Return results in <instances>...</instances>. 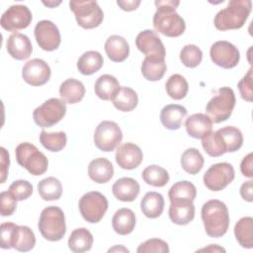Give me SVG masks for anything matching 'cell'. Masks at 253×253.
Instances as JSON below:
<instances>
[{
	"mask_svg": "<svg viewBox=\"0 0 253 253\" xmlns=\"http://www.w3.org/2000/svg\"><path fill=\"white\" fill-rule=\"evenodd\" d=\"M157 10L153 16V27L156 32L170 38H176L186 30L184 19L176 12L179 1H155Z\"/></svg>",
	"mask_w": 253,
	"mask_h": 253,
	"instance_id": "obj_1",
	"label": "cell"
},
{
	"mask_svg": "<svg viewBox=\"0 0 253 253\" xmlns=\"http://www.w3.org/2000/svg\"><path fill=\"white\" fill-rule=\"evenodd\" d=\"M202 220L210 237L223 236L229 226V213L225 204L219 200H210L202 207Z\"/></svg>",
	"mask_w": 253,
	"mask_h": 253,
	"instance_id": "obj_2",
	"label": "cell"
},
{
	"mask_svg": "<svg viewBox=\"0 0 253 253\" xmlns=\"http://www.w3.org/2000/svg\"><path fill=\"white\" fill-rule=\"evenodd\" d=\"M251 9L252 2L250 0H230L227 6L215 15L214 27L219 31L240 29L248 19Z\"/></svg>",
	"mask_w": 253,
	"mask_h": 253,
	"instance_id": "obj_3",
	"label": "cell"
},
{
	"mask_svg": "<svg viewBox=\"0 0 253 253\" xmlns=\"http://www.w3.org/2000/svg\"><path fill=\"white\" fill-rule=\"evenodd\" d=\"M0 228L2 249L15 248L20 252H28L35 247L36 236L30 227L4 222Z\"/></svg>",
	"mask_w": 253,
	"mask_h": 253,
	"instance_id": "obj_4",
	"label": "cell"
},
{
	"mask_svg": "<svg viewBox=\"0 0 253 253\" xmlns=\"http://www.w3.org/2000/svg\"><path fill=\"white\" fill-rule=\"evenodd\" d=\"M38 227L42 236L48 241L62 239L66 232L63 211L53 206L44 208L41 212Z\"/></svg>",
	"mask_w": 253,
	"mask_h": 253,
	"instance_id": "obj_5",
	"label": "cell"
},
{
	"mask_svg": "<svg viewBox=\"0 0 253 253\" xmlns=\"http://www.w3.org/2000/svg\"><path fill=\"white\" fill-rule=\"evenodd\" d=\"M15 155L18 164L34 176L42 175L47 170L46 156L30 142L20 143L15 149Z\"/></svg>",
	"mask_w": 253,
	"mask_h": 253,
	"instance_id": "obj_6",
	"label": "cell"
},
{
	"mask_svg": "<svg viewBox=\"0 0 253 253\" xmlns=\"http://www.w3.org/2000/svg\"><path fill=\"white\" fill-rule=\"evenodd\" d=\"M235 94L229 87H221L206 106L207 116L214 124L226 121L235 107Z\"/></svg>",
	"mask_w": 253,
	"mask_h": 253,
	"instance_id": "obj_7",
	"label": "cell"
},
{
	"mask_svg": "<svg viewBox=\"0 0 253 253\" xmlns=\"http://www.w3.org/2000/svg\"><path fill=\"white\" fill-rule=\"evenodd\" d=\"M66 114V103L58 98H50L35 109L34 122L40 127H50L59 123Z\"/></svg>",
	"mask_w": 253,
	"mask_h": 253,
	"instance_id": "obj_8",
	"label": "cell"
},
{
	"mask_svg": "<svg viewBox=\"0 0 253 253\" xmlns=\"http://www.w3.org/2000/svg\"><path fill=\"white\" fill-rule=\"evenodd\" d=\"M109 203L107 198L97 191L84 194L78 203L82 217L90 223L99 222L105 215Z\"/></svg>",
	"mask_w": 253,
	"mask_h": 253,
	"instance_id": "obj_9",
	"label": "cell"
},
{
	"mask_svg": "<svg viewBox=\"0 0 253 253\" xmlns=\"http://www.w3.org/2000/svg\"><path fill=\"white\" fill-rule=\"evenodd\" d=\"M69 7L83 29L97 28L103 22L104 13L96 1H70Z\"/></svg>",
	"mask_w": 253,
	"mask_h": 253,
	"instance_id": "obj_10",
	"label": "cell"
},
{
	"mask_svg": "<svg viewBox=\"0 0 253 253\" xmlns=\"http://www.w3.org/2000/svg\"><path fill=\"white\" fill-rule=\"evenodd\" d=\"M123 139L119 125L113 121L101 122L94 132V143L98 149L105 152L115 150Z\"/></svg>",
	"mask_w": 253,
	"mask_h": 253,
	"instance_id": "obj_11",
	"label": "cell"
},
{
	"mask_svg": "<svg viewBox=\"0 0 253 253\" xmlns=\"http://www.w3.org/2000/svg\"><path fill=\"white\" fill-rule=\"evenodd\" d=\"M234 176L233 166L227 162H221L211 165L204 174L203 180L209 190L218 192L229 185L233 181Z\"/></svg>",
	"mask_w": 253,
	"mask_h": 253,
	"instance_id": "obj_12",
	"label": "cell"
},
{
	"mask_svg": "<svg viewBox=\"0 0 253 253\" xmlns=\"http://www.w3.org/2000/svg\"><path fill=\"white\" fill-rule=\"evenodd\" d=\"M33 20L30 9L25 5H12L1 16V27L8 32H17L30 26Z\"/></svg>",
	"mask_w": 253,
	"mask_h": 253,
	"instance_id": "obj_13",
	"label": "cell"
},
{
	"mask_svg": "<svg viewBox=\"0 0 253 253\" xmlns=\"http://www.w3.org/2000/svg\"><path fill=\"white\" fill-rule=\"evenodd\" d=\"M210 55L213 63L225 69L235 67L240 59L238 48L226 41L215 42L211 46Z\"/></svg>",
	"mask_w": 253,
	"mask_h": 253,
	"instance_id": "obj_14",
	"label": "cell"
},
{
	"mask_svg": "<svg viewBox=\"0 0 253 253\" xmlns=\"http://www.w3.org/2000/svg\"><path fill=\"white\" fill-rule=\"evenodd\" d=\"M135 44L145 57L152 59H165L166 50L156 32L152 30H144L140 32L136 36Z\"/></svg>",
	"mask_w": 253,
	"mask_h": 253,
	"instance_id": "obj_15",
	"label": "cell"
},
{
	"mask_svg": "<svg viewBox=\"0 0 253 253\" xmlns=\"http://www.w3.org/2000/svg\"><path fill=\"white\" fill-rule=\"evenodd\" d=\"M34 32L36 41L42 49L52 51L58 48L61 37L58 28L51 21L42 20L38 22Z\"/></svg>",
	"mask_w": 253,
	"mask_h": 253,
	"instance_id": "obj_16",
	"label": "cell"
},
{
	"mask_svg": "<svg viewBox=\"0 0 253 253\" xmlns=\"http://www.w3.org/2000/svg\"><path fill=\"white\" fill-rule=\"evenodd\" d=\"M51 71L49 65L42 59L34 58L29 60L22 69L24 81L32 86L44 85L50 78Z\"/></svg>",
	"mask_w": 253,
	"mask_h": 253,
	"instance_id": "obj_17",
	"label": "cell"
},
{
	"mask_svg": "<svg viewBox=\"0 0 253 253\" xmlns=\"http://www.w3.org/2000/svg\"><path fill=\"white\" fill-rule=\"evenodd\" d=\"M143 154L140 147L132 142H126L120 146L116 151V162L126 170H132L140 165Z\"/></svg>",
	"mask_w": 253,
	"mask_h": 253,
	"instance_id": "obj_18",
	"label": "cell"
},
{
	"mask_svg": "<svg viewBox=\"0 0 253 253\" xmlns=\"http://www.w3.org/2000/svg\"><path fill=\"white\" fill-rule=\"evenodd\" d=\"M6 48L8 53L17 60H25L29 58L33 51V45L30 39L21 33H14L8 38Z\"/></svg>",
	"mask_w": 253,
	"mask_h": 253,
	"instance_id": "obj_19",
	"label": "cell"
},
{
	"mask_svg": "<svg viewBox=\"0 0 253 253\" xmlns=\"http://www.w3.org/2000/svg\"><path fill=\"white\" fill-rule=\"evenodd\" d=\"M187 133L197 139L206 137L212 130V122L206 114L198 113L191 115L185 122Z\"/></svg>",
	"mask_w": 253,
	"mask_h": 253,
	"instance_id": "obj_20",
	"label": "cell"
},
{
	"mask_svg": "<svg viewBox=\"0 0 253 253\" xmlns=\"http://www.w3.org/2000/svg\"><path fill=\"white\" fill-rule=\"evenodd\" d=\"M140 191L139 184L136 180L129 177H123L118 179L113 187L112 192L116 199L122 202L134 201Z\"/></svg>",
	"mask_w": 253,
	"mask_h": 253,
	"instance_id": "obj_21",
	"label": "cell"
},
{
	"mask_svg": "<svg viewBox=\"0 0 253 253\" xmlns=\"http://www.w3.org/2000/svg\"><path fill=\"white\" fill-rule=\"evenodd\" d=\"M169 217L178 225H186L195 217V206L191 201H173L169 207Z\"/></svg>",
	"mask_w": 253,
	"mask_h": 253,
	"instance_id": "obj_22",
	"label": "cell"
},
{
	"mask_svg": "<svg viewBox=\"0 0 253 253\" xmlns=\"http://www.w3.org/2000/svg\"><path fill=\"white\" fill-rule=\"evenodd\" d=\"M88 175L92 181L98 184L107 183L114 176L113 164L107 158H95L88 165Z\"/></svg>",
	"mask_w": 253,
	"mask_h": 253,
	"instance_id": "obj_23",
	"label": "cell"
},
{
	"mask_svg": "<svg viewBox=\"0 0 253 253\" xmlns=\"http://www.w3.org/2000/svg\"><path fill=\"white\" fill-rule=\"evenodd\" d=\"M108 57L114 62L126 60L129 54V45L126 40L121 36H110L104 45Z\"/></svg>",
	"mask_w": 253,
	"mask_h": 253,
	"instance_id": "obj_24",
	"label": "cell"
},
{
	"mask_svg": "<svg viewBox=\"0 0 253 253\" xmlns=\"http://www.w3.org/2000/svg\"><path fill=\"white\" fill-rule=\"evenodd\" d=\"M186 115L187 109L185 107L178 104L166 105L160 112V122L167 129L175 130L180 128Z\"/></svg>",
	"mask_w": 253,
	"mask_h": 253,
	"instance_id": "obj_25",
	"label": "cell"
},
{
	"mask_svg": "<svg viewBox=\"0 0 253 253\" xmlns=\"http://www.w3.org/2000/svg\"><path fill=\"white\" fill-rule=\"evenodd\" d=\"M112 226L115 232L120 235H127L131 233L135 226L134 212L127 208L118 210L112 218Z\"/></svg>",
	"mask_w": 253,
	"mask_h": 253,
	"instance_id": "obj_26",
	"label": "cell"
},
{
	"mask_svg": "<svg viewBox=\"0 0 253 253\" xmlns=\"http://www.w3.org/2000/svg\"><path fill=\"white\" fill-rule=\"evenodd\" d=\"M59 95L65 103L76 104L80 102L85 95L84 84L77 79L68 78L61 83Z\"/></svg>",
	"mask_w": 253,
	"mask_h": 253,
	"instance_id": "obj_27",
	"label": "cell"
},
{
	"mask_svg": "<svg viewBox=\"0 0 253 253\" xmlns=\"http://www.w3.org/2000/svg\"><path fill=\"white\" fill-rule=\"evenodd\" d=\"M140 209L142 213L148 218L160 216L164 210L163 196L157 192L146 193L140 202Z\"/></svg>",
	"mask_w": 253,
	"mask_h": 253,
	"instance_id": "obj_28",
	"label": "cell"
},
{
	"mask_svg": "<svg viewBox=\"0 0 253 253\" xmlns=\"http://www.w3.org/2000/svg\"><path fill=\"white\" fill-rule=\"evenodd\" d=\"M118 79L110 74H103L95 82V94L104 101H112L118 90L120 89Z\"/></svg>",
	"mask_w": 253,
	"mask_h": 253,
	"instance_id": "obj_29",
	"label": "cell"
},
{
	"mask_svg": "<svg viewBox=\"0 0 253 253\" xmlns=\"http://www.w3.org/2000/svg\"><path fill=\"white\" fill-rule=\"evenodd\" d=\"M93 245V235L85 227L74 229L68 238V247L72 252L82 253L89 251Z\"/></svg>",
	"mask_w": 253,
	"mask_h": 253,
	"instance_id": "obj_30",
	"label": "cell"
},
{
	"mask_svg": "<svg viewBox=\"0 0 253 253\" xmlns=\"http://www.w3.org/2000/svg\"><path fill=\"white\" fill-rule=\"evenodd\" d=\"M104 59L102 54L96 50L84 52L77 61V68L83 75H92L103 66Z\"/></svg>",
	"mask_w": 253,
	"mask_h": 253,
	"instance_id": "obj_31",
	"label": "cell"
},
{
	"mask_svg": "<svg viewBox=\"0 0 253 253\" xmlns=\"http://www.w3.org/2000/svg\"><path fill=\"white\" fill-rule=\"evenodd\" d=\"M112 103L116 109L121 112H130L134 110L138 103V97L136 92L129 87H120Z\"/></svg>",
	"mask_w": 253,
	"mask_h": 253,
	"instance_id": "obj_32",
	"label": "cell"
},
{
	"mask_svg": "<svg viewBox=\"0 0 253 253\" xmlns=\"http://www.w3.org/2000/svg\"><path fill=\"white\" fill-rule=\"evenodd\" d=\"M234 235L243 248L253 247V218L251 216L241 217L234 226Z\"/></svg>",
	"mask_w": 253,
	"mask_h": 253,
	"instance_id": "obj_33",
	"label": "cell"
},
{
	"mask_svg": "<svg viewBox=\"0 0 253 253\" xmlns=\"http://www.w3.org/2000/svg\"><path fill=\"white\" fill-rule=\"evenodd\" d=\"M219 134L226 152H235L243 144V135L239 128L228 126L216 130Z\"/></svg>",
	"mask_w": 253,
	"mask_h": 253,
	"instance_id": "obj_34",
	"label": "cell"
},
{
	"mask_svg": "<svg viewBox=\"0 0 253 253\" xmlns=\"http://www.w3.org/2000/svg\"><path fill=\"white\" fill-rule=\"evenodd\" d=\"M205 163V159L202 153L197 148L186 149L181 156V166L182 168L191 175L198 174Z\"/></svg>",
	"mask_w": 253,
	"mask_h": 253,
	"instance_id": "obj_35",
	"label": "cell"
},
{
	"mask_svg": "<svg viewBox=\"0 0 253 253\" xmlns=\"http://www.w3.org/2000/svg\"><path fill=\"white\" fill-rule=\"evenodd\" d=\"M167 69L165 59H152L145 57L141 63V73L148 81L160 80Z\"/></svg>",
	"mask_w": 253,
	"mask_h": 253,
	"instance_id": "obj_36",
	"label": "cell"
},
{
	"mask_svg": "<svg viewBox=\"0 0 253 253\" xmlns=\"http://www.w3.org/2000/svg\"><path fill=\"white\" fill-rule=\"evenodd\" d=\"M38 191L42 200L56 201L62 195V185L58 179L47 177L39 182Z\"/></svg>",
	"mask_w": 253,
	"mask_h": 253,
	"instance_id": "obj_37",
	"label": "cell"
},
{
	"mask_svg": "<svg viewBox=\"0 0 253 253\" xmlns=\"http://www.w3.org/2000/svg\"><path fill=\"white\" fill-rule=\"evenodd\" d=\"M197 196L195 185L189 181L176 182L170 188L168 197L170 202L173 201H191L193 202Z\"/></svg>",
	"mask_w": 253,
	"mask_h": 253,
	"instance_id": "obj_38",
	"label": "cell"
},
{
	"mask_svg": "<svg viewBox=\"0 0 253 253\" xmlns=\"http://www.w3.org/2000/svg\"><path fill=\"white\" fill-rule=\"evenodd\" d=\"M143 181L153 187H164L169 182V174L161 166L149 165L147 166L141 174Z\"/></svg>",
	"mask_w": 253,
	"mask_h": 253,
	"instance_id": "obj_39",
	"label": "cell"
},
{
	"mask_svg": "<svg viewBox=\"0 0 253 253\" xmlns=\"http://www.w3.org/2000/svg\"><path fill=\"white\" fill-rule=\"evenodd\" d=\"M40 141L45 149L51 152H58L65 147L67 136L64 131L47 132L42 130L40 133Z\"/></svg>",
	"mask_w": 253,
	"mask_h": 253,
	"instance_id": "obj_40",
	"label": "cell"
},
{
	"mask_svg": "<svg viewBox=\"0 0 253 253\" xmlns=\"http://www.w3.org/2000/svg\"><path fill=\"white\" fill-rule=\"evenodd\" d=\"M165 89L170 98L174 100H181L186 97L189 85L184 76L180 74H173L166 81Z\"/></svg>",
	"mask_w": 253,
	"mask_h": 253,
	"instance_id": "obj_41",
	"label": "cell"
},
{
	"mask_svg": "<svg viewBox=\"0 0 253 253\" xmlns=\"http://www.w3.org/2000/svg\"><path fill=\"white\" fill-rule=\"evenodd\" d=\"M202 146L207 154L211 157H218L226 152L224 144L217 131H211L206 137L202 138Z\"/></svg>",
	"mask_w": 253,
	"mask_h": 253,
	"instance_id": "obj_42",
	"label": "cell"
},
{
	"mask_svg": "<svg viewBox=\"0 0 253 253\" xmlns=\"http://www.w3.org/2000/svg\"><path fill=\"white\" fill-rule=\"evenodd\" d=\"M203 59V51L196 44H187L180 51V60L189 67L194 68L198 66Z\"/></svg>",
	"mask_w": 253,
	"mask_h": 253,
	"instance_id": "obj_43",
	"label": "cell"
},
{
	"mask_svg": "<svg viewBox=\"0 0 253 253\" xmlns=\"http://www.w3.org/2000/svg\"><path fill=\"white\" fill-rule=\"evenodd\" d=\"M8 192L16 201H24L33 194V185L27 180H17L10 185Z\"/></svg>",
	"mask_w": 253,
	"mask_h": 253,
	"instance_id": "obj_44",
	"label": "cell"
},
{
	"mask_svg": "<svg viewBox=\"0 0 253 253\" xmlns=\"http://www.w3.org/2000/svg\"><path fill=\"white\" fill-rule=\"evenodd\" d=\"M137 253H168V244L159 238H150L141 243L137 248Z\"/></svg>",
	"mask_w": 253,
	"mask_h": 253,
	"instance_id": "obj_45",
	"label": "cell"
},
{
	"mask_svg": "<svg viewBox=\"0 0 253 253\" xmlns=\"http://www.w3.org/2000/svg\"><path fill=\"white\" fill-rule=\"evenodd\" d=\"M237 87L239 89L241 98L247 102H252L253 91H252V68H249L245 76L238 82Z\"/></svg>",
	"mask_w": 253,
	"mask_h": 253,
	"instance_id": "obj_46",
	"label": "cell"
},
{
	"mask_svg": "<svg viewBox=\"0 0 253 253\" xmlns=\"http://www.w3.org/2000/svg\"><path fill=\"white\" fill-rule=\"evenodd\" d=\"M0 205H1V215L9 216L12 215L17 208V201L11 196L8 191H4L0 194Z\"/></svg>",
	"mask_w": 253,
	"mask_h": 253,
	"instance_id": "obj_47",
	"label": "cell"
},
{
	"mask_svg": "<svg viewBox=\"0 0 253 253\" xmlns=\"http://www.w3.org/2000/svg\"><path fill=\"white\" fill-rule=\"evenodd\" d=\"M0 152H1V179L0 182L4 183L7 175H8V169H9V165H10V159H9V153L7 152V150L4 147H0Z\"/></svg>",
	"mask_w": 253,
	"mask_h": 253,
	"instance_id": "obj_48",
	"label": "cell"
},
{
	"mask_svg": "<svg viewBox=\"0 0 253 253\" xmlns=\"http://www.w3.org/2000/svg\"><path fill=\"white\" fill-rule=\"evenodd\" d=\"M252 160H253V153L250 152L248 153L241 161L240 164V170L241 173L248 178H252L253 177V164H252Z\"/></svg>",
	"mask_w": 253,
	"mask_h": 253,
	"instance_id": "obj_49",
	"label": "cell"
},
{
	"mask_svg": "<svg viewBox=\"0 0 253 253\" xmlns=\"http://www.w3.org/2000/svg\"><path fill=\"white\" fill-rule=\"evenodd\" d=\"M252 181H247L243 183L240 187V195L244 201L251 203L253 201V194H252Z\"/></svg>",
	"mask_w": 253,
	"mask_h": 253,
	"instance_id": "obj_50",
	"label": "cell"
},
{
	"mask_svg": "<svg viewBox=\"0 0 253 253\" xmlns=\"http://www.w3.org/2000/svg\"><path fill=\"white\" fill-rule=\"evenodd\" d=\"M117 4L121 7L122 10L129 12L136 10L140 4L139 0H126V1H117Z\"/></svg>",
	"mask_w": 253,
	"mask_h": 253,
	"instance_id": "obj_51",
	"label": "cell"
},
{
	"mask_svg": "<svg viewBox=\"0 0 253 253\" xmlns=\"http://www.w3.org/2000/svg\"><path fill=\"white\" fill-rule=\"evenodd\" d=\"M200 251H222V252H225V249H223V248H221V247H219V246H217L216 244H211L210 245V247H208V248H204V249H201Z\"/></svg>",
	"mask_w": 253,
	"mask_h": 253,
	"instance_id": "obj_52",
	"label": "cell"
},
{
	"mask_svg": "<svg viewBox=\"0 0 253 253\" xmlns=\"http://www.w3.org/2000/svg\"><path fill=\"white\" fill-rule=\"evenodd\" d=\"M43 4L44 5H46V6H49V7H53V6H56V5H58V4H60V2H58V3H55V2H43Z\"/></svg>",
	"mask_w": 253,
	"mask_h": 253,
	"instance_id": "obj_53",
	"label": "cell"
}]
</instances>
